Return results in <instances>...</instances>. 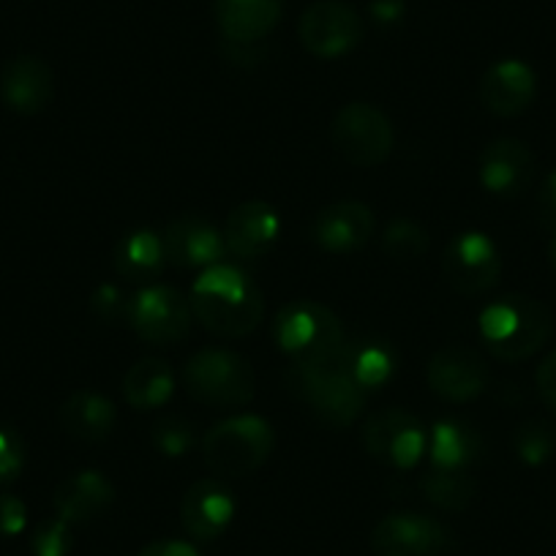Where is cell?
<instances>
[{
	"label": "cell",
	"instance_id": "19",
	"mask_svg": "<svg viewBox=\"0 0 556 556\" xmlns=\"http://www.w3.org/2000/svg\"><path fill=\"white\" fill-rule=\"evenodd\" d=\"M281 232V218L276 207L262 200H249L229 213L224 224V245L240 260H256L267 254Z\"/></svg>",
	"mask_w": 556,
	"mask_h": 556
},
{
	"label": "cell",
	"instance_id": "36",
	"mask_svg": "<svg viewBox=\"0 0 556 556\" xmlns=\"http://www.w3.org/2000/svg\"><path fill=\"white\" fill-rule=\"evenodd\" d=\"M534 384H538V393L543 399V404L556 412V350L543 357V363L538 366V374H534Z\"/></svg>",
	"mask_w": 556,
	"mask_h": 556
},
{
	"label": "cell",
	"instance_id": "4",
	"mask_svg": "<svg viewBox=\"0 0 556 556\" xmlns=\"http://www.w3.org/2000/svg\"><path fill=\"white\" fill-rule=\"evenodd\" d=\"M287 384L328 426H352L366 406V390L346 371L341 352L312 366H292Z\"/></svg>",
	"mask_w": 556,
	"mask_h": 556
},
{
	"label": "cell",
	"instance_id": "21",
	"mask_svg": "<svg viewBox=\"0 0 556 556\" xmlns=\"http://www.w3.org/2000/svg\"><path fill=\"white\" fill-rule=\"evenodd\" d=\"M374 235V213L363 202H336L314 222V240L328 254H352Z\"/></svg>",
	"mask_w": 556,
	"mask_h": 556
},
{
	"label": "cell",
	"instance_id": "38",
	"mask_svg": "<svg viewBox=\"0 0 556 556\" xmlns=\"http://www.w3.org/2000/svg\"><path fill=\"white\" fill-rule=\"evenodd\" d=\"M137 556H200V551L186 540H156V543H148Z\"/></svg>",
	"mask_w": 556,
	"mask_h": 556
},
{
	"label": "cell",
	"instance_id": "1",
	"mask_svg": "<svg viewBox=\"0 0 556 556\" xmlns=\"http://www.w3.org/2000/svg\"><path fill=\"white\" fill-rule=\"evenodd\" d=\"M189 303L197 323L222 339H243L254 333L265 317L260 287L251 281L249 273L224 262L200 273Z\"/></svg>",
	"mask_w": 556,
	"mask_h": 556
},
{
	"label": "cell",
	"instance_id": "12",
	"mask_svg": "<svg viewBox=\"0 0 556 556\" xmlns=\"http://www.w3.org/2000/svg\"><path fill=\"white\" fill-rule=\"evenodd\" d=\"M301 45L312 52L314 58L333 61L344 58L363 41V17L341 0H319L303 12Z\"/></svg>",
	"mask_w": 556,
	"mask_h": 556
},
{
	"label": "cell",
	"instance_id": "37",
	"mask_svg": "<svg viewBox=\"0 0 556 556\" xmlns=\"http://www.w3.org/2000/svg\"><path fill=\"white\" fill-rule=\"evenodd\" d=\"M538 211L540 222L556 232V169L543 180V189H540L538 197Z\"/></svg>",
	"mask_w": 556,
	"mask_h": 556
},
{
	"label": "cell",
	"instance_id": "10",
	"mask_svg": "<svg viewBox=\"0 0 556 556\" xmlns=\"http://www.w3.org/2000/svg\"><path fill=\"white\" fill-rule=\"evenodd\" d=\"M442 273L458 295L478 298L494 290L502 273V256L485 232L469 229L456 235L442 254Z\"/></svg>",
	"mask_w": 556,
	"mask_h": 556
},
{
	"label": "cell",
	"instance_id": "6",
	"mask_svg": "<svg viewBox=\"0 0 556 556\" xmlns=\"http://www.w3.org/2000/svg\"><path fill=\"white\" fill-rule=\"evenodd\" d=\"M184 384L197 401L207 406H222V409L245 406L256 393L251 363L224 346L194 352L184 368Z\"/></svg>",
	"mask_w": 556,
	"mask_h": 556
},
{
	"label": "cell",
	"instance_id": "15",
	"mask_svg": "<svg viewBox=\"0 0 556 556\" xmlns=\"http://www.w3.org/2000/svg\"><path fill=\"white\" fill-rule=\"evenodd\" d=\"M238 502L235 494L218 478H202L191 485L180 502V523L186 534L200 543H213L222 538L235 521Z\"/></svg>",
	"mask_w": 556,
	"mask_h": 556
},
{
	"label": "cell",
	"instance_id": "27",
	"mask_svg": "<svg viewBox=\"0 0 556 556\" xmlns=\"http://www.w3.org/2000/svg\"><path fill=\"white\" fill-rule=\"evenodd\" d=\"M341 361L363 390H379L395 374V352L388 341L361 339L341 346Z\"/></svg>",
	"mask_w": 556,
	"mask_h": 556
},
{
	"label": "cell",
	"instance_id": "20",
	"mask_svg": "<svg viewBox=\"0 0 556 556\" xmlns=\"http://www.w3.org/2000/svg\"><path fill=\"white\" fill-rule=\"evenodd\" d=\"M112 502H115V485L99 469H79V472L68 475L52 496L55 516L72 527L96 521L101 513L110 510Z\"/></svg>",
	"mask_w": 556,
	"mask_h": 556
},
{
	"label": "cell",
	"instance_id": "2",
	"mask_svg": "<svg viewBox=\"0 0 556 556\" xmlns=\"http://www.w3.org/2000/svg\"><path fill=\"white\" fill-rule=\"evenodd\" d=\"M554 333L548 306L529 295H502L478 317L480 344L502 363H521L538 355Z\"/></svg>",
	"mask_w": 556,
	"mask_h": 556
},
{
	"label": "cell",
	"instance_id": "9",
	"mask_svg": "<svg viewBox=\"0 0 556 556\" xmlns=\"http://www.w3.org/2000/svg\"><path fill=\"white\" fill-rule=\"evenodd\" d=\"M126 319L148 344L173 346L189 336L191 303L175 287L148 285L128 301Z\"/></svg>",
	"mask_w": 556,
	"mask_h": 556
},
{
	"label": "cell",
	"instance_id": "11",
	"mask_svg": "<svg viewBox=\"0 0 556 556\" xmlns=\"http://www.w3.org/2000/svg\"><path fill=\"white\" fill-rule=\"evenodd\" d=\"M453 545L451 529L424 513H393L371 532L374 556H445Z\"/></svg>",
	"mask_w": 556,
	"mask_h": 556
},
{
	"label": "cell",
	"instance_id": "22",
	"mask_svg": "<svg viewBox=\"0 0 556 556\" xmlns=\"http://www.w3.org/2000/svg\"><path fill=\"white\" fill-rule=\"evenodd\" d=\"M285 0H213L218 30L224 41L256 45L267 39L281 20Z\"/></svg>",
	"mask_w": 556,
	"mask_h": 556
},
{
	"label": "cell",
	"instance_id": "29",
	"mask_svg": "<svg viewBox=\"0 0 556 556\" xmlns=\"http://www.w3.org/2000/svg\"><path fill=\"white\" fill-rule=\"evenodd\" d=\"M513 447L527 467H543L556 456V426L545 420H527L516 429Z\"/></svg>",
	"mask_w": 556,
	"mask_h": 556
},
{
	"label": "cell",
	"instance_id": "32",
	"mask_svg": "<svg viewBox=\"0 0 556 556\" xmlns=\"http://www.w3.org/2000/svg\"><path fill=\"white\" fill-rule=\"evenodd\" d=\"M74 548V529L63 518H47L30 534L34 556H68Z\"/></svg>",
	"mask_w": 556,
	"mask_h": 556
},
{
	"label": "cell",
	"instance_id": "16",
	"mask_svg": "<svg viewBox=\"0 0 556 556\" xmlns=\"http://www.w3.org/2000/svg\"><path fill=\"white\" fill-rule=\"evenodd\" d=\"M538 96V74L518 58L494 63L480 79V101L496 117H518Z\"/></svg>",
	"mask_w": 556,
	"mask_h": 556
},
{
	"label": "cell",
	"instance_id": "35",
	"mask_svg": "<svg viewBox=\"0 0 556 556\" xmlns=\"http://www.w3.org/2000/svg\"><path fill=\"white\" fill-rule=\"evenodd\" d=\"M28 527V507L20 496L0 494V534L3 538H17Z\"/></svg>",
	"mask_w": 556,
	"mask_h": 556
},
{
	"label": "cell",
	"instance_id": "7",
	"mask_svg": "<svg viewBox=\"0 0 556 556\" xmlns=\"http://www.w3.org/2000/svg\"><path fill=\"white\" fill-rule=\"evenodd\" d=\"M333 146L352 167H379L393 153V126L382 110L366 101L341 106L330 128Z\"/></svg>",
	"mask_w": 556,
	"mask_h": 556
},
{
	"label": "cell",
	"instance_id": "23",
	"mask_svg": "<svg viewBox=\"0 0 556 556\" xmlns=\"http://www.w3.org/2000/svg\"><path fill=\"white\" fill-rule=\"evenodd\" d=\"M63 431L74 440L101 442L115 431L117 409L106 395L93 393V390H79L72 393L58 409Z\"/></svg>",
	"mask_w": 556,
	"mask_h": 556
},
{
	"label": "cell",
	"instance_id": "18",
	"mask_svg": "<svg viewBox=\"0 0 556 556\" xmlns=\"http://www.w3.org/2000/svg\"><path fill=\"white\" fill-rule=\"evenodd\" d=\"M164 249H167V262L184 270H207L218 265L227 254L224 245V232H218L207 218L202 216H180L167 227Z\"/></svg>",
	"mask_w": 556,
	"mask_h": 556
},
{
	"label": "cell",
	"instance_id": "24",
	"mask_svg": "<svg viewBox=\"0 0 556 556\" xmlns=\"http://www.w3.org/2000/svg\"><path fill=\"white\" fill-rule=\"evenodd\" d=\"M167 265L164 238L153 229H134L117 243L115 270L128 285H151Z\"/></svg>",
	"mask_w": 556,
	"mask_h": 556
},
{
	"label": "cell",
	"instance_id": "25",
	"mask_svg": "<svg viewBox=\"0 0 556 556\" xmlns=\"http://www.w3.org/2000/svg\"><path fill=\"white\" fill-rule=\"evenodd\" d=\"M483 442L478 431L456 417L437 420L429 431V458L431 467L445 469H469L480 458Z\"/></svg>",
	"mask_w": 556,
	"mask_h": 556
},
{
	"label": "cell",
	"instance_id": "26",
	"mask_svg": "<svg viewBox=\"0 0 556 556\" xmlns=\"http://www.w3.org/2000/svg\"><path fill=\"white\" fill-rule=\"evenodd\" d=\"M175 393V374L162 357H142L134 363L123 377V395L126 404L137 412L159 409Z\"/></svg>",
	"mask_w": 556,
	"mask_h": 556
},
{
	"label": "cell",
	"instance_id": "40",
	"mask_svg": "<svg viewBox=\"0 0 556 556\" xmlns=\"http://www.w3.org/2000/svg\"><path fill=\"white\" fill-rule=\"evenodd\" d=\"M548 260H551V265H554V270H556V235H554V238H551V245H548Z\"/></svg>",
	"mask_w": 556,
	"mask_h": 556
},
{
	"label": "cell",
	"instance_id": "17",
	"mask_svg": "<svg viewBox=\"0 0 556 556\" xmlns=\"http://www.w3.org/2000/svg\"><path fill=\"white\" fill-rule=\"evenodd\" d=\"M55 96V74L41 58L17 55L0 74V99L17 115H39Z\"/></svg>",
	"mask_w": 556,
	"mask_h": 556
},
{
	"label": "cell",
	"instance_id": "13",
	"mask_svg": "<svg viewBox=\"0 0 556 556\" xmlns=\"http://www.w3.org/2000/svg\"><path fill=\"white\" fill-rule=\"evenodd\" d=\"M426 379L440 399L467 404L489 388V366L472 346L447 344L434 352L426 368Z\"/></svg>",
	"mask_w": 556,
	"mask_h": 556
},
{
	"label": "cell",
	"instance_id": "34",
	"mask_svg": "<svg viewBox=\"0 0 556 556\" xmlns=\"http://www.w3.org/2000/svg\"><path fill=\"white\" fill-rule=\"evenodd\" d=\"M90 306H93V314L104 323H115V319L128 317V298H123V292L117 287L104 285L93 292L90 298Z\"/></svg>",
	"mask_w": 556,
	"mask_h": 556
},
{
	"label": "cell",
	"instance_id": "33",
	"mask_svg": "<svg viewBox=\"0 0 556 556\" xmlns=\"http://www.w3.org/2000/svg\"><path fill=\"white\" fill-rule=\"evenodd\" d=\"M25 442L14 429L0 426V485H9L23 475Z\"/></svg>",
	"mask_w": 556,
	"mask_h": 556
},
{
	"label": "cell",
	"instance_id": "5",
	"mask_svg": "<svg viewBox=\"0 0 556 556\" xmlns=\"http://www.w3.org/2000/svg\"><path fill=\"white\" fill-rule=\"evenodd\" d=\"M278 350L292 361V366H312L330 361L344 346L341 319L317 301H290L278 312L273 325Z\"/></svg>",
	"mask_w": 556,
	"mask_h": 556
},
{
	"label": "cell",
	"instance_id": "30",
	"mask_svg": "<svg viewBox=\"0 0 556 556\" xmlns=\"http://www.w3.org/2000/svg\"><path fill=\"white\" fill-rule=\"evenodd\" d=\"M382 249L393 260H417L429 251V232L409 218H395L384 229Z\"/></svg>",
	"mask_w": 556,
	"mask_h": 556
},
{
	"label": "cell",
	"instance_id": "3",
	"mask_svg": "<svg viewBox=\"0 0 556 556\" xmlns=\"http://www.w3.org/2000/svg\"><path fill=\"white\" fill-rule=\"evenodd\" d=\"M276 431L260 415H235L202 437V458L218 478H245L270 458Z\"/></svg>",
	"mask_w": 556,
	"mask_h": 556
},
{
	"label": "cell",
	"instance_id": "14",
	"mask_svg": "<svg viewBox=\"0 0 556 556\" xmlns=\"http://www.w3.org/2000/svg\"><path fill=\"white\" fill-rule=\"evenodd\" d=\"M534 153L527 142L516 137H500L480 153L478 178L483 189L494 197H521L534 180Z\"/></svg>",
	"mask_w": 556,
	"mask_h": 556
},
{
	"label": "cell",
	"instance_id": "31",
	"mask_svg": "<svg viewBox=\"0 0 556 556\" xmlns=\"http://www.w3.org/2000/svg\"><path fill=\"white\" fill-rule=\"evenodd\" d=\"M153 447H156L162 456L167 458H184L191 447L197 445V429L194 424L184 420V417H162L156 426H153Z\"/></svg>",
	"mask_w": 556,
	"mask_h": 556
},
{
	"label": "cell",
	"instance_id": "39",
	"mask_svg": "<svg viewBox=\"0 0 556 556\" xmlns=\"http://www.w3.org/2000/svg\"><path fill=\"white\" fill-rule=\"evenodd\" d=\"M368 12H371V20L377 25H395L404 17L406 3L404 0H374Z\"/></svg>",
	"mask_w": 556,
	"mask_h": 556
},
{
	"label": "cell",
	"instance_id": "28",
	"mask_svg": "<svg viewBox=\"0 0 556 556\" xmlns=\"http://www.w3.org/2000/svg\"><path fill=\"white\" fill-rule=\"evenodd\" d=\"M420 491L431 505L442 507V510H464V507L472 505L478 483L469 475V469L429 467V472L420 478Z\"/></svg>",
	"mask_w": 556,
	"mask_h": 556
},
{
	"label": "cell",
	"instance_id": "8",
	"mask_svg": "<svg viewBox=\"0 0 556 556\" xmlns=\"http://www.w3.org/2000/svg\"><path fill=\"white\" fill-rule=\"evenodd\" d=\"M363 445L368 456L390 469H412L429 451V429L415 415L388 406L371 412L363 426Z\"/></svg>",
	"mask_w": 556,
	"mask_h": 556
}]
</instances>
